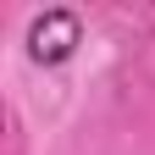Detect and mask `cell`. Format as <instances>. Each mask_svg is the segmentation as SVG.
Instances as JSON below:
<instances>
[{
	"label": "cell",
	"instance_id": "6da1fadb",
	"mask_svg": "<svg viewBox=\"0 0 155 155\" xmlns=\"http://www.w3.org/2000/svg\"><path fill=\"white\" fill-rule=\"evenodd\" d=\"M78 45V17L72 11H50L45 22L33 28V61H61Z\"/></svg>",
	"mask_w": 155,
	"mask_h": 155
}]
</instances>
